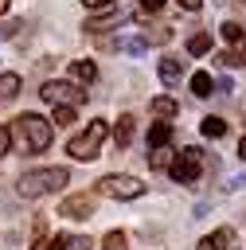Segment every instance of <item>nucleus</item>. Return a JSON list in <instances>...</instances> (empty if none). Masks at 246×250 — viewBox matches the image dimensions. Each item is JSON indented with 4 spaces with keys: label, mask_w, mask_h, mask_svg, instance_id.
<instances>
[{
    "label": "nucleus",
    "mask_w": 246,
    "mask_h": 250,
    "mask_svg": "<svg viewBox=\"0 0 246 250\" xmlns=\"http://www.w3.org/2000/svg\"><path fill=\"white\" fill-rule=\"evenodd\" d=\"M219 31H223V39H226V43H238V39L246 35V31H242V23H223Z\"/></svg>",
    "instance_id": "25"
},
{
    "label": "nucleus",
    "mask_w": 246,
    "mask_h": 250,
    "mask_svg": "<svg viewBox=\"0 0 246 250\" xmlns=\"http://www.w3.org/2000/svg\"><path fill=\"white\" fill-rule=\"evenodd\" d=\"M172 156H176V152H172L168 145H160V148H152V156H148V164H152V168L160 172V168H172Z\"/></svg>",
    "instance_id": "20"
},
{
    "label": "nucleus",
    "mask_w": 246,
    "mask_h": 250,
    "mask_svg": "<svg viewBox=\"0 0 246 250\" xmlns=\"http://www.w3.org/2000/svg\"><path fill=\"white\" fill-rule=\"evenodd\" d=\"M105 137H109V125L98 117V121H90L82 133H74L70 137V145H66V152L74 156V160H94L98 152H102V145H105Z\"/></svg>",
    "instance_id": "3"
},
{
    "label": "nucleus",
    "mask_w": 246,
    "mask_h": 250,
    "mask_svg": "<svg viewBox=\"0 0 246 250\" xmlns=\"http://www.w3.org/2000/svg\"><path fill=\"white\" fill-rule=\"evenodd\" d=\"M55 250H90V238L86 234H62V238H55Z\"/></svg>",
    "instance_id": "19"
},
{
    "label": "nucleus",
    "mask_w": 246,
    "mask_h": 250,
    "mask_svg": "<svg viewBox=\"0 0 246 250\" xmlns=\"http://www.w3.org/2000/svg\"><path fill=\"white\" fill-rule=\"evenodd\" d=\"M102 250H129V246H125V234H121V230H109L105 242H102Z\"/></svg>",
    "instance_id": "24"
},
{
    "label": "nucleus",
    "mask_w": 246,
    "mask_h": 250,
    "mask_svg": "<svg viewBox=\"0 0 246 250\" xmlns=\"http://www.w3.org/2000/svg\"><path fill=\"white\" fill-rule=\"evenodd\" d=\"M168 176H172L176 184H195V180L203 176L199 148H184V152H176V156H172V168H168Z\"/></svg>",
    "instance_id": "4"
},
{
    "label": "nucleus",
    "mask_w": 246,
    "mask_h": 250,
    "mask_svg": "<svg viewBox=\"0 0 246 250\" xmlns=\"http://www.w3.org/2000/svg\"><path fill=\"white\" fill-rule=\"evenodd\" d=\"M70 121H78L74 105H55V125H70Z\"/></svg>",
    "instance_id": "23"
},
{
    "label": "nucleus",
    "mask_w": 246,
    "mask_h": 250,
    "mask_svg": "<svg viewBox=\"0 0 246 250\" xmlns=\"http://www.w3.org/2000/svg\"><path fill=\"white\" fill-rule=\"evenodd\" d=\"M238 156H242V160H246V137H242V141H238Z\"/></svg>",
    "instance_id": "32"
},
{
    "label": "nucleus",
    "mask_w": 246,
    "mask_h": 250,
    "mask_svg": "<svg viewBox=\"0 0 246 250\" xmlns=\"http://www.w3.org/2000/svg\"><path fill=\"white\" fill-rule=\"evenodd\" d=\"M8 4H12V0H0V16H4V12H8Z\"/></svg>",
    "instance_id": "33"
},
{
    "label": "nucleus",
    "mask_w": 246,
    "mask_h": 250,
    "mask_svg": "<svg viewBox=\"0 0 246 250\" xmlns=\"http://www.w3.org/2000/svg\"><path fill=\"white\" fill-rule=\"evenodd\" d=\"M230 227H219V230H211L207 238H199L195 242V250H230Z\"/></svg>",
    "instance_id": "10"
},
{
    "label": "nucleus",
    "mask_w": 246,
    "mask_h": 250,
    "mask_svg": "<svg viewBox=\"0 0 246 250\" xmlns=\"http://www.w3.org/2000/svg\"><path fill=\"white\" fill-rule=\"evenodd\" d=\"M141 8H144V12H160V8H164V0H141Z\"/></svg>",
    "instance_id": "28"
},
{
    "label": "nucleus",
    "mask_w": 246,
    "mask_h": 250,
    "mask_svg": "<svg viewBox=\"0 0 246 250\" xmlns=\"http://www.w3.org/2000/svg\"><path fill=\"white\" fill-rule=\"evenodd\" d=\"M47 102H55V105H82L86 102V90H74L70 82H43V90H39Z\"/></svg>",
    "instance_id": "7"
},
{
    "label": "nucleus",
    "mask_w": 246,
    "mask_h": 250,
    "mask_svg": "<svg viewBox=\"0 0 246 250\" xmlns=\"http://www.w3.org/2000/svg\"><path fill=\"white\" fill-rule=\"evenodd\" d=\"M105 51H125V55H141L148 47V35H125V39H105Z\"/></svg>",
    "instance_id": "9"
},
{
    "label": "nucleus",
    "mask_w": 246,
    "mask_h": 250,
    "mask_svg": "<svg viewBox=\"0 0 246 250\" xmlns=\"http://www.w3.org/2000/svg\"><path fill=\"white\" fill-rule=\"evenodd\" d=\"M129 4H105V12H98V16H90L82 27L90 31V35H102V31H109V27H117V23H125L129 20Z\"/></svg>",
    "instance_id": "6"
},
{
    "label": "nucleus",
    "mask_w": 246,
    "mask_h": 250,
    "mask_svg": "<svg viewBox=\"0 0 246 250\" xmlns=\"http://www.w3.org/2000/svg\"><path fill=\"white\" fill-rule=\"evenodd\" d=\"M86 8H105V4H113V0H82Z\"/></svg>",
    "instance_id": "30"
},
{
    "label": "nucleus",
    "mask_w": 246,
    "mask_h": 250,
    "mask_svg": "<svg viewBox=\"0 0 246 250\" xmlns=\"http://www.w3.org/2000/svg\"><path fill=\"white\" fill-rule=\"evenodd\" d=\"M8 148H12V129H4V125H0V156H4Z\"/></svg>",
    "instance_id": "27"
},
{
    "label": "nucleus",
    "mask_w": 246,
    "mask_h": 250,
    "mask_svg": "<svg viewBox=\"0 0 246 250\" xmlns=\"http://www.w3.org/2000/svg\"><path fill=\"white\" fill-rule=\"evenodd\" d=\"M176 4H180L184 12H199V4H203V0H176Z\"/></svg>",
    "instance_id": "29"
},
{
    "label": "nucleus",
    "mask_w": 246,
    "mask_h": 250,
    "mask_svg": "<svg viewBox=\"0 0 246 250\" xmlns=\"http://www.w3.org/2000/svg\"><path fill=\"white\" fill-rule=\"evenodd\" d=\"M156 70H160V82H164V86H176V82H180V74H184V59H172V55H164Z\"/></svg>",
    "instance_id": "11"
},
{
    "label": "nucleus",
    "mask_w": 246,
    "mask_h": 250,
    "mask_svg": "<svg viewBox=\"0 0 246 250\" xmlns=\"http://www.w3.org/2000/svg\"><path fill=\"white\" fill-rule=\"evenodd\" d=\"M20 94V74H0V105Z\"/></svg>",
    "instance_id": "17"
},
{
    "label": "nucleus",
    "mask_w": 246,
    "mask_h": 250,
    "mask_svg": "<svg viewBox=\"0 0 246 250\" xmlns=\"http://www.w3.org/2000/svg\"><path fill=\"white\" fill-rule=\"evenodd\" d=\"M133 137H137V121H133V113L117 117V129H113V141H117V148H129V145H133Z\"/></svg>",
    "instance_id": "12"
},
{
    "label": "nucleus",
    "mask_w": 246,
    "mask_h": 250,
    "mask_svg": "<svg viewBox=\"0 0 246 250\" xmlns=\"http://www.w3.org/2000/svg\"><path fill=\"white\" fill-rule=\"evenodd\" d=\"M98 191L109 195V199H137V195H144V184H141L137 176H121V172H113V176L98 180Z\"/></svg>",
    "instance_id": "5"
},
{
    "label": "nucleus",
    "mask_w": 246,
    "mask_h": 250,
    "mask_svg": "<svg viewBox=\"0 0 246 250\" xmlns=\"http://www.w3.org/2000/svg\"><path fill=\"white\" fill-rule=\"evenodd\" d=\"M23 31V20H8L4 27H0V35H20Z\"/></svg>",
    "instance_id": "26"
},
{
    "label": "nucleus",
    "mask_w": 246,
    "mask_h": 250,
    "mask_svg": "<svg viewBox=\"0 0 246 250\" xmlns=\"http://www.w3.org/2000/svg\"><path fill=\"white\" fill-rule=\"evenodd\" d=\"M66 184H70V172L66 168H39V172H23L20 184H16V191L23 199H39V195H51V191H59Z\"/></svg>",
    "instance_id": "2"
},
{
    "label": "nucleus",
    "mask_w": 246,
    "mask_h": 250,
    "mask_svg": "<svg viewBox=\"0 0 246 250\" xmlns=\"http://www.w3.org/2000/svg\"><path fill=\"white\" fill-rule=\"evenodd\" d=\"M51 125L55 121H47L39 113H20L12 121V145H20L23 152H43L51 145Z\"/></svg>",
    "instance_id": "1"
},
{
    "label": "nucleus",
    "mask_w": 246,
    "mask_h": 250,
    "mask_svg": "<svg viewBox=\"0 0 246 250\" xmlns=\"http://www.w3.org/2000/svg\"><path fill=\"white\" fill-rule=\"evenodd\" d=\"M31 250H47V242H43V234H39V238L31 242Z\"/></svg>",
    "instance_id": "31"
},
{
    "label": "nucleus",
    "mask_w": 246,
    "mask_h": 250,
    "mask_svg": "<svg viewBox=\"0 0 246 250\" xmlns=\"http://www.w3.org/2000/svg\"><path fill=\"white\" fill-rule=\"evenodd\" d=\"M191 94H195V98H211V94H215V82H211V74L195 70V74H191Z\"/></svg>",
    "instance_id": "15"
},
{
    "label": "nucleus",
    "mask_w": 246,
    "mask_h": 250,
    "mask_svg": "<svg viewBox=\"0 0 246 250\" xmlns=\"http://www.w3.org/2000/svg\"><path fill=\"white\" fill-rule=\"evenodd\" d=\"M215 62H219V66H246V35H242V39H238L230 51H223Z\"/></svg>",
    "instance_id": "13"
},
{
    "label": "nucleus",
    "mask_w": 246,
    "mask_h": 250,
    "mask_svg": "<svg viewBox=\"0 0 246 250\" xmlns=\"http://www.w3.org/2000/svg\"><path fill=\"white\" fill-rule=\"evenodd\" d=\"M148 109H152L156 117H176V109H180V105H176L168 94H160V98H152V105H148Z\"/></svg>",
    "instance_id": "18"
},
{
    "label": "nucleus",
    "mask_w": 246,
    "mask_h": 250,
    "mask_svg": "<svg viewBox=\"0 0 246 250\" xmlns=\"http://www.w3.org/2000/svg\"><path fill=\"white\" fill-rule=\"evenodd\" d=\"M207 51H211V35L195 31V35L187 39V55H207Z\"/></svg>",
    "instance_id": "21"
},
{
    "label": "nucleus",
    "mask_w": 246,
    "mask_h": 250,
    "mask_svg": "<svg viewBox=\"0 0 246 250\" xmlns=\"http://www.w3.org/2000/svg\"><path fill=\"white\" fill-rule=\"evenodd\" d=\"M70 78H74V82H94V78H98V66H94L90 59H78V62H70Z\"/></svg>",
    "instance_id": "14"
},
{
    "label": "nucleus",
    "mask_w": 246,
    "mask_h": 250,
    "mask_svg": "<svg viewBox=\"0 0 246 250\" xmlns=\"http://www.w3.org/2000/svg\"><path fill=\"white\" fill-rule=\"evenodd\" d=\"M168 141H172V125L160 117V121L152 125V133H148V145H152V148H160V145H168Z\"/></svg>",
    "instance_id": "16"
},
{
    "label": "nucleus",
    "mask_w": 246,
    "mask_h": 250,
    "mask_svg": "<svg viewBox=\"0 0 246 250\" xmlns=\"http://www.w3.org/2000/svg\"><path fill=\"white\" fill-rule=\"evenodd\" d=\"M90 211H94V199L90 195H78V191L59 203V215H66V219H90Z\"/></svg>",
    "instance_id": "8"
},
{
    "label": "nucleus",
    "mask_w": 246,
    "mask_h": 250,
    "mask_svg": "<svg viewBox=\"0 0 246 250\" xmlns=\"http://www.w3.org/2000/svg\"><path fill=\"white\" fill-rule=\"evenodd\" d=\"M223 133H226V121H223V117H203V137L215 141V137H223Z\"/></svg>",
    "instance_id": "22"
}]
</instances>
